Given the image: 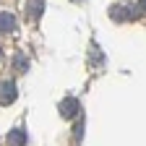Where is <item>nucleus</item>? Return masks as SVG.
<instances>
[{
	"instance_id": "f257e3e1",
	"label": "nucleus",
	"mask_w": 146,
	"mask_h": 146,
	"mask_svg": "<svg viewBox=\"0 0 146 146\" xmlns=\"http://www.w3.org/2000/svg\"><path fill=\"white\" fill-rule=\"evenodd\" d=\"M60 115L65 117V120H70V117H76L78 112H81V104H78V99L76 97H65L63 102H60Z\"/></svg>"
},
{
	"instance_id": "f03ea898",
	"label": "nucleus",
	"mask_w": 146,
	"mask_h": 146,
	"mask_svg": "<svg viewBox=\"0 0 146 146\" xmlns=\"http://www.w3.org/2000/svg\"><path fill=\"white\" fill-rule=\"evenodd\" d=\"M18 97V89L13 81H0V104H11Z\"/></svg>"
},
{
	"instance_id": "7ed1b4c3",
	"label": "nucleus",
	"mask_w": 146,
	"mask_h": 146,
	"mask_svg": "<svg viewBox=\"0 0 146 146\" xmlns=\"http://www.w3.org/2000/svg\"><path fill=\"white\" fill-rule=\"evenodd\" d=\"M16 29H18L16 16L8 13V11H0V31H3V34H13Z\"/></svg>"
},
{
	"instance_id": "20e7f679",
	"label": "nucleus",
	"mask_w": 146,
	"mask_h": 146,
	"mask_svg": "<svg viewBox=\"0 0 146 146\" xmlns=\"http://www.w3.org/2000/svg\"><path fill=\"white\" fill-rule=\"evenodd\" d=\"M133 16H136V11L128 8V5H112V11H110V18H112V21H131Z\"/></svg>"
},
{
	"instance_id": "39448f33",
	"label": "nucleus",
	"mask_w": 146,
	"mask_h": 146,
	"mask_svg": "<svg viewBox=\"0 0 146 146\" xmlns=\"http://www.w3.org/2000/svg\"><path fill=\"white\" fill-rule=\"evenodd\" d=\"M42 11H44L42 0H29V3H26V16L31 18V21H36V18L42 16Z\"/></svg>"
},
{
	"instance_id": "423d86ee",
	"label": "nucleus",
	"mask_w": 146,
	"mask_h": 146,
	"mask_svg": "<svg viewBox=\"0 0 146 146\" xmlns=\"http://www.w3.org/2000/svg\"><path fill=\"white\" fill-rule=\"evenodd\" d=\"M8 146H26V131L24 128H16L8 133Z\"/></svg>"
},
{
	"instance_id": "0eeeda50",
	"label": "nucleus",
	"mask_w": 146,
	"mask_h": 146,
	"mask_svg": "<svg viewBox=\"0 0 146 146\" xmlns=\"http://www.w3.org/2000/svg\"><path fill=\"white\" fill-rule=\"evenodd\" d=\"M13 63L21 68V70H26V68H29V60H26V58H21V55H16V58H13Z\"/></svg>"
},
{
	"instance_id": "6e6552de",
	"label": "nucleus",
	"mask_w": 146,
	"mask_h": 146,
	"mask_svg": "<svg viewBox=\"0 0 146 146\" xmlns=\"http://www.w3.org/2000/svg\"><path fill=\"white\" fill-rule=\"evenodd\" d=\"M138 8H141V11H146V0H138Z\"/></svg>"
},
{
	"instance_id": "1a4fd4ad",
	"label": "nucleus",
	"mask_w": 146,
	"mask_h": 146,
	"mask_svg": "<svg viewBox=\"0 0 146 146\" xmlns=\"http://www.w3.org/2000/svg\"><path fill=\"white\" fill-rule=\"evenodd\" d=\"M0 60H3V52H0Z\"/></svg>"
},
{
	"instance_id": "9d476101",
	"label": "nucleus",
	"mask_w": 146,
	"mask_h": 146,
	"mask_svg": "<svg viewBox=\"0 0 146 146\" xmlns=\"http://www.w3.org/2000/svg\"><path fill=\"white\" fill-rule=\"evenodd\" d=\"M73 3H81V0H73Z\"/></svg>"
}]
</instances>
